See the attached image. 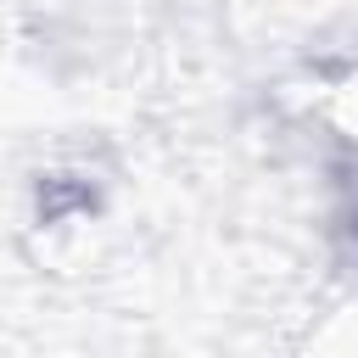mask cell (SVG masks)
Segmentation results:
<instances>
[{"label":"cell","instance_id":"obj_1","mask_svg":"<svg viewBox=\"0 0 358 358\" xmlns=\"http://www.w3.org/2000/svg\"><path fill=\"white\" fill-rule=\"evenodd\" d=\"M341 358H358V352H341Z\"/></svg>","mask_w":358,"mask_h":358}]
</instances>
